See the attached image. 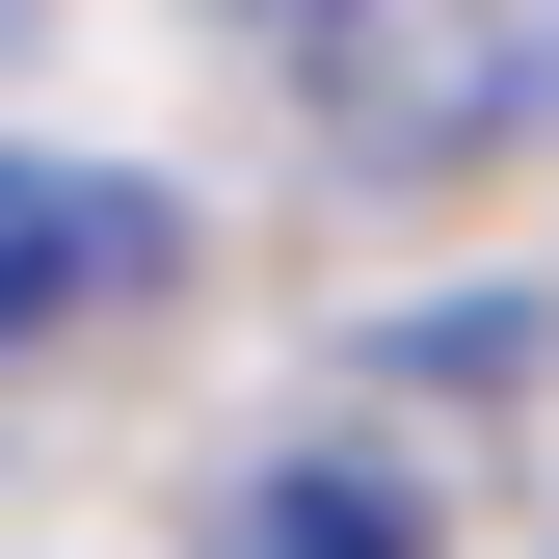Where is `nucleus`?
Returning a JSON list of instances; mask_svg holds the SVG:
<instances>
[{"mask_svg": "<svg viewBox=\"0 0 559 559\" xmlns=\"http://www.w3.org/2000/svg\"><path fill=\"white\" fill-rule=\"evenodd\" d=\"M107 294H160V187L0 160V346H53V320H107Z\"/></svg>", "mask_w": 559, "mask_h": 559, "instance_id": "f257e3e1", "label": "nucleus"}, {"mask_svg": "<svg viewBox=\"0 0 559 559\" xmlns=\"http://www.w3.org/2000/svg\"><path fill=\"white\" fill-rule=\"evenodd\" d=\"M214 559H427V533H400V479H346V453H320V479H266Z\"/></svg>", "mask_w": 559, "mask_h": 559, "instance_id": "f03ea898", "label": "nucleus"}, {"mask_svg": "<svg viewBox=\"0 0 559 559\" xmlns=\"http://www.w3.org/2000/svg\"><path fill=\"white\" fill-rule=\"evenodd\" d=\"M266 27H320V0H266Z\"/></svg>", "mask_w": 559, "mask_h": 559, "instance_id": "7ed1b4c3", "label": "nucleus"}]
</instances>
